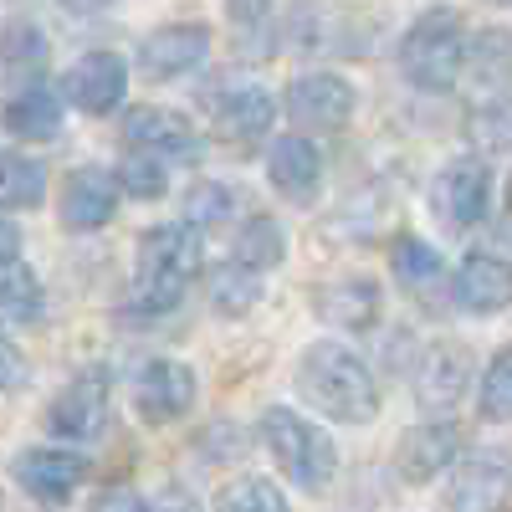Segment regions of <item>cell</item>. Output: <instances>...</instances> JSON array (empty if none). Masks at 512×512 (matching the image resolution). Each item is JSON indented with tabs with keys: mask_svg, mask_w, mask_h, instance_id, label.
<instances>
[{
	"mask_svg": "<svg viewBox=\"0 0 512 512\" xmlns=\"http://www.w3.org/2000/svg\"><path fill=\"white\" fill-rule=\"evenodd\" d=\"M292 384L318 415H333L344 425H369L379 415V379L369 374V364L354 349L333 344V338L303 349Z\"/></svg>",
	"mask_w": 512,
	"mask_h": 512,
	"instance_id": "6da1fadb",
	"label": "cell"
},
{
	"mask_svg": "<svg viewBox=\"0 0 512 512\" xmlns=\"http://www.w3.org/2000/svg\"><path fill=\"white\" fill-rule=\"evenodd\" d=\"M200 226L180 221H164L149 226L134 246V303L139 313L159 318L169 308L185 303V287L200 277Z\"/></svg>",
	"mask_w": 512,
	"mask_h": 512,
	"instance_id": "7a4b0ae2",
	"label": "cell"
},
{
	"mask_svg": "<svg viewBox=\"0 0 512 512\" xmlns=\"http://www.w3.org/2000/svg\"><path fill=\"white\" fill-rule=\"evenodd\" d=\"M262 446L272 451L277 472L292 487H303V492H323L338 477V446H333V436L323 431V425L303 420L297 410H287V405L262 410Z\"/></svg>",
	"mask_w": 512,
	"mask_h": 512,
	"instance_id": "3957f363",
	"label": "cell"
},
{
	"mask_svg": "<svg viewBox=\"0 0 512 512\" xmlns=\"http://www.w3.org/2000/svg\"><path fill=\"white\" fill-rule=\"evenodd\" d=\"M461 67H466V21L451 6L425 11L400 36V72L420 93H451Z\"/></svg>",
	"mask_w": 512,
	"mask_h": 512,
	"instance_id": "277c9868",
	"label": "cell"
},
{
	"mask_svg": "<svg viewBox=\"0 0 512 512\" xmlns=\"http://www.w3.org/2000/svg\"><path fill=\"white\" fill-rule=\"evenodd\" d=\"M108 390H113V384H108L103 364L77 369L52 395V405H47V431L62 436V441H93V436H103V425H108Z\"/></svg>",
	"mask_w": 512,
	"mask_h": 512,
	"instance_id": "5b68a950",
	"label": "cell"
},
{
	"mask_svg": "<svg viewBox=\"0 0 512 512\" xmlns=\"http://www.w3.org/2000/svg\"><path fill=\"white\" fill-rule=\"evenodd\" d=\"M431 205H436L441 226H451V231L482 226L492 210V169L482 159H451L431 180Z\"/></svg>",
	"mask_w": 512,
	"mask_h": 512,
	"instance_id": "8992f818",
	"label": "cell"
},
{
	"mask_svg": "<svg viewBox=\"0 0 512 512\" xmlns=\"http://www.w3.org/2000/svg\"><path fill=\"white\" fill-rule=\"evenodd\" d=\"M354 108H359V93L338 72H303L287 88V118L303 134H333V128H344L354 118Z\"/></svg>",
	"mask_w": 512,
	"mask_h": 512,
	"instance_id": "52a82bcc",
	"label": "cell"
},
{
	"mask_svg": "<svg viewBox=\"0 0 512 512\" xmlns=\"http://www.w3.org/2000/svg\"><path fill=\"white\" fill-rule=\"evenodd\" d=\"M512 502V456L507 451H472L456 461L446 487V512H502Z\"/></svg>",
	"mask_w": 512,
	"mask_h": 512,
	"instance_id": "ba28073f",
	"label": "cell"
},
{
	"mask_svg": "<svg viewBox=\"0 0 512 512\" xmlns=\"http://www.w3.org/2000/svg\"><path fill=\"white\" fill-rule=\"evenodd\" d=\"M200 103H205L210 123L236 144H262L272 134V123H277V98L262 88V82H221V88L205 93Z\"/></svg>",
	"mask_w": 512,
	"mask_h": 512,
	"instance_id": "9c48e42d",
	"label": "cell"
},
{
	"mask_svg": "<svg viewBox=\"0 0 512 512\" xmlns=\"http://www.w3.org/2000/svg\"><path fill=\"white\" fill-rule=\"evenodd\" d=\"M128 93V62L118 52H82L67 72H62V98L82 113H113Z\"/></svg>",
	"mask_w": 512,
	"mask_h": 512,
	"instance_id": "30bf717a",
	"label": "cell"
},
{
	"mask_svg": "<svg viewBox=\"0 0 512 512\" xmlns=\"http://www.w3.org/2000/svg\"><path fill=\"white\" fill-rule=\"evenodd\" d=\"M195 369L180 364V359H149L134 379V410L149 420V425H169L195 410Z\"/></svg>",
	"mask_w": 512,
	"mask_h": 512,
	"instance_id": "8fae6325",
	"label": "cell"
},
{
	"mask_svg": "<svg viewBox=\"0 0 512 512\" xmlns=\"http://www.w3.org/2000/svg\"><path fill=\"white\" fill-rule=\"evenodd\" d=\"M205 57H210V26H200V21L159 26L139 41V72L154 82H175V77L195 72Z\"/></svg>",
	"mask_w": 512,
	"mask_h": 512,
	"instance_id": "7c38bea8",
	"label": "cell"
},
{
	"mask_svg": "<svg viewBox=\"0 0 512 512\" xmlns=\"http://www.w3.org/2000/svg\"><path fill=\"white\" fill-rule=\"evenodd\" d=\"M118 175L113 169H98V164H82L67 175L62 185V205H57V216L67 231H103L113 216H118Z\"/></svg>",
	"mask_w": 512,
	"mask_h": 512,
	"instance_id": "4fadbf2b",
	"label": "cell"
},
{
	"mask_svg": "<svg viewBox=\"0 0 512 512\" xmlns=\"http://www.w3.org/2000/svg\"><path fill=\"white\" fill-rule=\"evenodd\" d=\"M11 472H16V487H21L26 497L62 507V502L77 497L82 477H88V461L72 456V451H57V446H31V451L16 456Z\"/></svg>",
	"mask_w": 512,
	"mask_h": 512,
	"instance_id": "5bb4252c",
	"label": "cell"
},
{
	"mask_svg": "<svg viewBox=\"0 0 512 512\" xmlns=\"http://www.w3.org/2000/svg\"><path fill=\"white\" fill-rule=\"evenodd\" d=\"M267 180L287 205H313L323 190V154L308 134H282L267 149Z\"/></svg>",
	"mask_w": 512,
	"mask_h": 512,
	"instance_id": "9a60e30c",
	"label": "cell"
},
{
	"mask_svg": "<svg viewBox=\"0 0 512 512\" xmlns=\"http://www.w3.org/2000/svg\"><path fill=\"white\" fill-rule=\"evenodd\" d=\"M123 144L128 149H154L164 159H185V164L200 159V134L190 128V118L175 113V108H154V103L123 113Z\"/></svg>",
	"mask_w": 512,
	"mask_h": 512,
	"instance_id": "2e32d148",
	"label": "cell"
},
{
	"mask_svg": "<svg viewBox=\"0 0 512 512\" xmlns=\"http://www.w3.org/2000/svg\"><path fill=\"white\" fill-rule=\"evenodd\" d=\"M456 456H461V431H456L451 420H420V425H410V431L400 436V446H395L400 477L415 482V487L436 482L446 466H456Z\"/></svg>",
	"mask_w": 512,
	"mask_h": 512,
	"instance_id": "e0dca14e",
	"label": "cell"
},
{
	"mask_svg": "<svg viewBox=\"0 0 512 512\" xmlns=\"http://www.w3.org/2000/svg\"><path fill=\"white\" fill-rule=\"evenodd\" d=\"M466 384H472V349H461V344H431L420 359V379H415V400L420 410H431V415H446L461 405L466 395Z\"/></svg>",
	"mask_w": 512,
	"mask_h": 512,
	"instance_id": "ac0fdd59",
	"label": "cell"
},
{
	"mask_svg": "<svg viewBox=\"0 0 512 512\" xmlns=\"http://www.w3.org/2000/svg\"><path fill=\"white\" fill-rule=\"evenodd\" d=\"M512 303V267L492 251H472L466 262L456 267V308L492 318Z\"/></svg>",
	"mask_w": 512,
	"mask_h": 512,
	"instance_id": "d6986e66",
	"label": "cell"
},
{
	"mask_svg": "<svg viewBox=\"0 0 512 512\" xmlns=\"http://www.w3.org/2000/svg\"><path fill=\"white\" fill-rule=\"evenodd\" d=\"M313 308L328 328H344V333H364L379 323L384 308V292L374 277H344V282H328L313 292Z\"/></svg>",
	"mask_w": 512,
	"mask_h": 512,
	"instance_id": "ffe728a7",
	"label": "cell"
},
{
	"mask_svg": "<svg viewBox=\"0 0 512 512\" xmlns=\"http://www.w3.org/2000/svg\"><path fill=\"white\" fill-rule=\"evenodd\" d=\"M0 123H6L11 139L52 144V139L62 134V93L31 82V88H21L16 98H6V108H0Z\"/></svg>",
	"mask_w": 512,
	"mask_h": 512,
	"instance_id": "44dd1931",
	"label": "cell"
},
{
	"mask_svg": "<svg viewBox=\"0 0 512 512\" xmlns=\"http://www.w3.org/2000/svg\"><path fill=\"white\" fill-rule=\"evenodd\" d=\"M41 313H47L41 277L31 272L26 256H6L0 262V328H31Z\"/></svg>",
	"mask_w": 512,
	"mask_h": 512,
	"instance_id": "7402d4cb",
	"label": "cell"
},
{
	"mask_svg": "<svg viewBox=\"0 0 512 512\" xmlns=\"http://www.w3.org/2000/svg\"><path fill=\"white\" fill-rule=\"evenodd\" d=\"M231 36L246 57H272L277 52V6L272 0H226Z\"/></svg>",
	"mask_w": 512,
	"mask_h": 512,
	"instance_id": "603a6c76",
	"label": "cell"
},
{
	"mask_svg": "<svg viewBox=\"0 0 512 512\" xmlns=\"http://www.w3.org/2000/svg\"><path fill=\"white\" fill-rule=\"evenodd\" d=\"M466 72L487 88H507L512 82V31L482 26L477 36H466Z\"/></svg>",
	"mask_w": 512,
	"mask_h": 512,
	"instance_id": "cb8c5ba5",
	"label": "cell"
},
{
	"mask_svg": "<svg viewBox=\"0 0 512 512\" xmlns=\"http://www.w3.org/2000/svg\"><path fill=\"white\" fill-rule=\"evenodd\" d=\"M47 200V164L31 154H0V210H31Z\"/></svg>",
	"mask_w": 512,
	"mask_h": 512,
	"instance_id": "d4e9b609",
	"label": "cell"
},
{
	"mask_svg": "<svg viewBox=\"0 0 512 512\" xmlns=\"http://www.w3.org/2000/svg\"><path fill=\"white\" fill-rule=\"evenodd\" d=\"M231 251H236V262H246L256 272H272L287 262V231L277 216H251V221H241Z\"/></svg>",
	"mask_w": 512,
	"mask_h": 512,
	"instance_id": "484cf974",
	"label": "cell"
},
{
	"mask_svg": "<svg viewBox=\"0 0 512 512\" xmlns=\"http://www.w3.org/2000/svg\"><path fill=\"white\" fill-rule=\"evenodd\" d=\"M210 303H216V313H226V318L251 313L256 303H262V272L246 267V262L221 267L216 277H210Z\"/></svg>",
	"mask_w": 512,
	"mask_h": 512,
	"instance_id": "4316f807",
	"label": "cell"
},
{
	"mask_svg": "<svg viewBox=\"0 0 512 512\" xmlns=\"http://www.w3.org/2000/svg\"><path fill=\"white\" fill-rule=\"evenodd\" d=\"M390 267H395V277L410 287V292H431L436 282H441V251L431 246V241H420V236H400L395 241V251H390Z\"/></svg>",
	"mask_w": 512,
	"mask_h": 512,
	"instance_id": "83f0119b",
	"label": "cell"
},
{
	"mask_svg": "<svg viewBox=\"0 0 512 512\" xmlns=\"http://www.w3.org/2000/svg\"><path fill=\"white\" fill-rule=\"evenodd\" d=\"M118 185H123V195H134V200H159L164 190H169V175H164V154H154V149H128L123 159H118Z\"/></svg>",
	"mask_w": 512,
	"mask_h": 512,
	"instance_id": "f1b7e54d",
	"label": "cell"
},
{
	"mask_svg": "<svg viewBox=\"0 0 512 512\" xmlns=\"http://www.w3.org/2000/svg\"><path fill=\"white\" fill-rule=\"evenodd\" d=\"M466 134H472V144L482 154H507L512 149V93L482 103L472 118H466Z\"/></svg>",
	"mask_w": 512,
	"mask_h": 512,
	"instance_id": "f546056e",
	"label": "cell"
},
{
	"mask_svg": "<svg viewBox=\"0 0 512 512\" xmlns=\"http://www.w3.org/2000/svg\"><path fill=\"white\" fill-rule=\"evenodd\" d=\"M0 62L16 67V72H31L47 62V36H41L36 21H6L0 26Z\"/></svg>",
	"mask_w": 512,
	"mask_h": 512,
	"instance_id": "4dcf8cb0",
	"label": "cell"
},
{
	"mask_svg": "<svg viewBox=\"0 0 512 512\" xmlns=\"http://www.w3.org/2000/svg\"><path fill=\"white\" fill-rule=\"evenodd\" d=\"M216 512H287V497L267 477H236L231 487H221Z\"/></svg>",
	"mask_w": 512,
	"mask_h": 512,
	"instance_id": "1f68e13d",
	"label": "cell"
},
{
	"mask_svg": "<svg viewBox=\"0 0 512 512\" xmlns=\"http://www.w3.org/2000/svg\"><path fill=\"white\" fill-rule=\"evenodd\" d=\"M180 216H185L190 226H205V231L226 226V221H231V190H226V185H216V180L190 185V190H185V200H180Z\"/></svg>",
	"mask_w": 512,
	"mask_h": 512,
	"instance_id": "d6a6232c",
	"label": "cell"
},
{
	"mask_svg": "<svg viewBox=\"0 0 512 512\" xmlns=\"http://www.w3.org/2000/svg\"><path fill=\"white\" fill-rule=\"evenodd\" d=\"M482 420H492V425L512 420V349H502L482 374Z\"/></svg>",
	"mask_w": 512,
	"mask_h": 512,
	"instance_id": "836d02e7",
	"label": "cell"
},
{
	"mask_svg": "<svg viewBox=\"0 0 512 512\" xmlns=\"http://www.w3.org/2000/svg\"><path fill=\"white\" fill-rule=\"evenodd\" d=\"M26 384H31V359L0 333V395H16V390H26Z\"/></svg>",
	"mask_w": 512,
	"mask_h": 512,
	"instance_id": "e575fe53",
	"label": "cell"
},
{
	"mask_svg": "<svg viewBox=\"0 0 512 512\" xmlns=\"http://www.w3.org/2000/svg\"><path fill=\"white\" fill-rule=\"evenodd\" d=\"M144 512H205L185 487H164V492H154L149 502H144Z\"/></svg>",
	"mask_w": 512,
	"mask_h": 512,
	"instance_id": "d590c367",
	"label": "cell"
},
{
	"mask_svg": "<svg viewBox=\"0 0 512 512\" xmlns=\"http://www.w3.org/2000/svg\"><path fill=\"white\" fill-rule=\"evenodd\" d=\"M93 512H144V497H139V492H128V487H113V492L98 497Z\"/></svg>",
	"mask_w": 512,
	"mask_h": 512,
	"instance_id": "8d00e7d4",
	"label": "cell"
},
{
	"mask_svg": "<svg viewBox=\"0 0 512 512\" xmlns=\"http://www.w3.org/2000/svg\"><path fill=\"white\" fill-rule=\"evenodd\" d=\"M6 256H21V226L11 216H0V262Z\"/></svg>",
	"mask_w": 512,
	"mask_h": 512,
	"instance_id": "74e56055",
	"label": "cell"
},
{
	"mask_svg": "<svg viewBox=\"0 0 512 512\" xmlns=\"http://www.w3.org/2000/svg\"><path fill=\"white\" fill-rule=\"evenodd\" d=\"M57 6H67L72 16H98V11L113 6V0H57Z\"/></svg>",
	"mask_w": 512,
	"mask_h": 512,
	"instance_id": "f35d334b",
	"label": "cell"
},
{
	"mask_svg": "<svg viewBox=\"0 0 512 512\" xmlns=\"http://www.w3.org/2000/svg\"><path fill=\"white\" fill-rule=\"evenodd\" d=\"M507 205H512V180H507Z\"/></svg>",
	"mask_w": 512,
	"mask_h": 512,
	"instance_id": "ab89813d",
	"label": "cell"
},
{
	"mask_svg": "<svg viewBox=\"0 0 512 512\" xmlns=\"http://www.w3.org/2000/svg\"><path fill=\"white\" fill-rule=\"evenodd\" d=\"M0 512H6V497H0Z\"/></svg>",
	"mask_w": 512,
	"mask_h": 512,
	"instance_id": "60d3db41",
	"label": "cell"
}]
</instances>
